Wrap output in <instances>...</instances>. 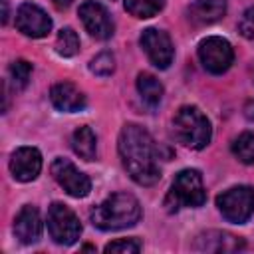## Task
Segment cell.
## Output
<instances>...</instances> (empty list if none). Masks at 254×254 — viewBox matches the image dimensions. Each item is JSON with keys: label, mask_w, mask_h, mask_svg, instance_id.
Returning a JSON list of instances; mask_svg holds the SVG:
<instances>
[{"label": "cell", "mask_w": 254, "mask_h": 254, "mask_svg": "<svg viewBox=\"0 0 254 254\" xmlns=\"http://www.w3.org/2000/svg\"><path fill=\"white\" fill-rule=\"evenodd\" d=\"M226 12V0H194L189 14L194 24H212Z\"/></svg>", "instance_id": "16"}, {"label": "cell", "mask_w": 254, "mask_h": 254, "mask_svg": "<svg viewBox=\"0 0 254 254\" xmlns=\"http://www.w3.org/2000/svg\"><path fill=\"white\" fill-rule=\"evenodd\" d=\"M165 6V0H125V10L135 18H153Z\"/></svg>", "instance_id": "19"}, {"label": "cell", "mask_w": 254, "mask_h": 254, "mask_svg": "<svg viewBox=\"0 0 254 254\" xmlns=\"http://www.w3.org/2000/svg\"><path fill=\"white\" fill-rule=\"evenodd\" d=\"M216 206L228 222L242 224L254 212V189L248 185L232 187L216 196Z\"/></svg>", "instance_id": "5"}, {"label": "cell", "mask_w": 254, "mask_h": 254, "mask_svg": "<svg viewBox=\"0 0 254 254\" xmlns=\"http://www.w3.org/2000/svg\"><path fill=\"white\" fill-rule=\"evenodd\" d=\"M89 69H91L95 75H111L113 69H115V58H113V54H109V52L97 54V56L91 60Z\"/></svg>", "instance_id": "23"}, {"label": "cell", "mask_w": 254, "mask_h": 254, "mask_svg": "<svg viewBox=\"0 0 254 254\" xmlns=\"http://www.w3.org/2000/svg\"><path fill=\"white\" fill-rule=\"evenodd\" d=\"M10 79L14 83L16 89H24L30 81V75H32V64L26 62V60H16L10 64Z\"/></svg>", "instance_id": "22"}, {"label": "cell", "mask_w": 254, "mask_h": 254, "mask_svg": "<svg viewBox=\"0 0 254 254\" xmlns=\"http://www.w3.org/2000/svg\"><path fill=\"white\" fill-rule=\"evenodd\" d=\"M79 18H81L85 30L97 40H107L115 32V24H113L107 8L95 0H85L79 6Z\"/></svg>", "instance_id": "10"}, {"label": "cell", "mask_w": 254, "mask_h": 254, "mask_svg": "<svg viewBox=\"0 0 254 254\" xmlns=\"http://www.w3.org/2000/svg\"><path fill=\"white\" fill-rule=\"evenodd\" d=\"M48 232L56 244L69 246L79 238L81 222L69 206L62 202H54L48 208Z\"/></svg>", "instance_id": "6"}, {"label": "cell", "mask_w": 254, "mask_h": 254, "mask_svg": "<svg viewBox=\"0 0 254 254\" xmlns=\"http://www.w3.org/2000/svg\"><path fill=\"white\" fill-rule=\"evenodd\" d=\"M56 52L64 58H71L79 52V38L71 28H62L56 38Z\"/></svg>", "instance_id": "21"}, {"label": "cell", "mask_w": 254, "mask_h": 254, "mask_svg": "<svg viewBox=\"0 0 254 254\" xmlns=\"http://www.w3.org/2000/svg\"><path fill=\"white\" fill-rule=\"evenodd\" d=\"M246 117H248V119H254V101H250V103L246 105Z\"/></svg>", "instance_id": "27"}, {"label": "cell", "mask_w": 254, "mask_h": 254, "mask_svg": "<svg viewBox=\"0 0 254 254\" xmlns=\"http://www.w3.org/2000/svg\"><path fill=\"white\" fill-rule=\"evenodd\" d=\"M194 248L202 252H236L244 248V240L224 230H208L196 238Z\"/></svg>", "instance_id": "14"}, {"label": "cell", "mask_w": 254, "mask_h": 254, "mask_svg": "<svg viewBox=\"0 0 254 254\" xmlns=\"http://www.w3.org/2000/svg\"><path fill=\"white\" fill-rule=\"evenodd\" d=\"M71 149L75 151V155H79L83 161H93L95 153H97V139L95 133L91 131V127L81 125L73 131L71 135Z\"/></svg>", "instance_id": "17"}, {"label": "cell", "mask_w": 254, "mask_h": 254, "mask_svg": "<svg viewBox=\"0 0 254 254\" xmlns=\"http://www.w3.org/2000/svg\"><path fill=\"white\" fill-rule=\"evenodd\" d=\"M143 244L137 238H119L113 240L105 246V252H119V254H129V252H139Z\"/></svg>", "instance_id": "24"}, {"label": "cell", "mask_w": 254, "mask_h": 254, "mask_svg": "<svg viewBox=\"0 0 254 254\" xmlns=\"http://www.w3.org/2000/svg\"><path fill=\"white\" fill-rule=\"evenodd\" d=\"M42 171V155L36 147H20L10 157V173L20 183L34 181Z\"/></svg>", "instance_id": "12"}, {"label": "cell", "mask_w": 254, "mask_h": 254, "mask_svg": "<svg viewBox=\"0 0 254 254\" xmlns=\"http://www.w3.org/2000/svg\"><path fill=\"white\" fill-rule=\"evenodd\" d=\"M73 0H54V4H56V8H60V10H64V8H67L69 4H71Z\"/></svg>", "instance_id": "26"}, {"label": "cell", "mask_w": 254, "mask_h": 254, "mask_svg": "<svg viewBox=\"0 0 254 254\" xmlns=\"http://www.w3.org/2000/svg\"><path fill=\"white\" fill-rule=\"evenodd\" d=\"M139 44H141L143 52L147 54L149 62L155 67L167 69L171 65L173 56H175V48H173V42H171V38H169L167 32L157 30V28H147L141 34Z\"/></svg>", "instance_id": "9"}, {"label": "cell", "mask_w": 254, "mask_h": 254, "mask_svg": "<svg viewBox=\"0 0 254 254\" xmlns=\"http://www.w3.org/2000/svg\"><path fill=\"white\" fill-rule=\"evenodd\" d=\"M238 32H240L244 38H248V40H252V38H254V6L246 8V10H244V14L240 16Z\"/></svg>", "instance_id": "25"}, {"label": "cell", "mask_w": 254, "mask_h": 254, "mask_svg": "<svg viewBox=\"0 0 254 254\" xmlns=\"http://www.w3.org/2000/svg\"><path fill=\"white\" fill-rule=\"evenodd\" d=\"M204 202H206V192L202 187V177L196 169L181 171L175 177L171 190L167 192V198H165V206L169 212H177L181 206L198 208Z\"/></svg>", "instance_id": "4"}, {"label": "cell", "mask_w": 254, "mask_h": 254, "mask_svg": "<svg viewBox=\"0 0 254 254\" xmlns=\"http://www.w3.org/2000/svg\"><path fill=\"white\" fill-rule=\"evenodd\" d=\"M16 28L28 38H44L52 30V20L40 6L24 2L16 10Z\"/></svg>", "instance_id": "11"}, {"label": "cell", "mask_w": 254, "mask_h": 254, "mask_svg": "<svg viewBox=\"0 0 254 254\" xmlns=\"http://www.w3.org/2000/svg\"><path fill=\"white\" fill-rule=\"evenodd\" d=\"M175 137L190 149H204L210 143L212 127L208 117L194 105H183L173 117Z\"/></svg>", "instance_id": "3"}, {"label": "cell", "mask_w": 254, "mask_h": 254, "mask_svg": "<svg viewBox=\"0 0 254 254\" xmlns=\"http://www.w3.org/2000/svg\"><path fill=\"white\" fill-rule=\"evenodd\" d=\"M50 99L56 109L65 111V113H75L81 111L87 103L85 95L69 81H60L50 89Z\"/></svg>", "instance_id": "15"}, {"label": "cell", "mask_w": 254, "mask_h": 254, "mask_svg": "<svg viewBox=\"0 0 254 254\" xmlns=\"http://www.w3.org/2000/svg\"><path fill=\"white\" fill-rule=\"evenodd\" d=\"M141 218V204L129 192H115L89 210V220L99 230H121L135 226Z\"/></svg>", "instance_id": "2"}, {"label": "cell", "mask_w": 254, "mask_h": 254, "mask_svg": "<svg viewBox=\"0 0 254 254\" xmlns=\"http://www.w3.org/2000/svg\"><path fill=\"white\" fill-rule=\"evenodd\" d=\"M137 91L149 107L159 105L163 99V83L153 73H139L137 75Z\"/></svg>", "instance_id": "18"}, {"label": "cell", "mask_w": 254, "mask_h": 254, "mask_svg": "<svg viewBox=\"0 0 254 254\" xmlns=\"http://www.w3.org/2000/svg\"><path fill=\"white\" fill-rule=\"evenodd\" d=\"M232 153L244 165H254V131L240 133L232 143Z\"/></svg>", "instance_id": "20"}, {"label": "cell", "mask_w": 254, "mask_h": 254, "mask_svg": "<svg viewBox=\"0 0 254 254\" xmlns=\"http://www.w3.org/2000/svg\"><path fill=\"white\" fill-rule=\"evenodd\" d=\"M52 177L56 179V183L73 198H83L89 194L91 190V181L85 173H81L71 161L64 159V157H58L54 159L52 167Z\"/></svg>", "instance_id": "8"}, {"label": "cell", "mask_w": 254, "mask_h": 254, "mask_svg": "<svg viewBox=\"0 0 254 254\" xmlns=\"http://www.w3.org/2000/svg\"><path fill=\"white\" fill-rule=\"evenodd\" d=\"M198 60L206 71L218 75V73H224L232 65L234 50L228 40L220 36H210L198 44Z\"/></svg>", "instance_id": "7"}, {"label": "cell", "mask_w": 254, "mask_h": 254, "mask_svg": "<svg viewBox=\"0 0 254 254\" xmlns=\"http://www.w3.org/2000/svg\"><path fill=\"white\" fill-rule=\"evenodd\" d=\"M117 149L125 171L137 185L151 187L161 179L159 147L143 127L127 123L119 133Z\"/></svg>", "instance_id": "1"}, {"label": "cell", "mask_w": 254, "mask_h": 254, "mask_svg": "<svg viewBox=\"0 0 254 254\" xmlns=\"http://www.w3.org/2000/svg\"><path fill=\"white\" fill-rule=\"evenodd\" d=\"M14 234L22 244H34L38 242L42 234V218L36 206L26 204L20 208L14 220Z\"/></svg>", "instance_id": "13"}]
</instances>
